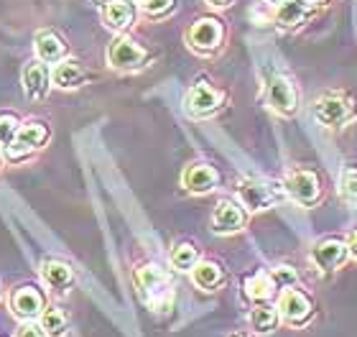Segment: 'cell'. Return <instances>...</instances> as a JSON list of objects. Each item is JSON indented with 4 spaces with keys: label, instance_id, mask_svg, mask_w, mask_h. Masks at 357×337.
<instances>
[{
    "label": "cell",
    "instance_id": "obj_1",
    "mask_svg": "<svg viewBox=\"0 0 357 337\" xmlns=\"http://www.w3.org/2000/svg\"><path fill=\"white\" fill-rule=\"evenodd\" d=\"M238 197H240V204L245 207L248 212H263V210H271L275 204H281L286 200V187L278 184L273 179H243L238 187Z\"/></svg>",
    "mask_w": 357,
    "mask_h": 337
},
{
    "label": "cell",
    "instance_id": "obj_2",
    "mask_svg": "<svg viewBox=\"0 0 357 337\" xmlns=\"http://www.w3.org/2000/svg\"><path fill=\"white\" fill-rule=\"evenodd\" d=\"M138 286H141L143 297L149 301L151 309L156 312H169L174 304V286L172 278L158 263H146L138 269Z\"/></svg>",
    "mask_w": 357,
    "mask_h": 337
},
{
    "label": "cell",
    "instance_id": "obj_3",
    "mask_svg": "<svg viewBox=\"0 0 357 337\" xmlns=\"http://www.w3.org/2000/svg\"><path fill=\"white\" fill-rule=\"evenodd\" d=\"M151 61V54L130 36H118L107 46V64L118 72H138Z\"/></svg>",
    "mask_w": 357,
    "mask_h": 337
},
{
    "label": "cell",
    "instance_id": "obj_4",
    "mask_svg": "<svg viewBox=\"0 0 357 337\" xmlns=\"http://www.w3.org/2000/svg\"><path fill=\"white\" fill-rule=\"evenodd\" d=\"M225 41V26L215 15H204L189 26L186 31V44L197 54H215Z\"/></svg>",
    "mask_w": 357,
    "mask_h": 337
},
{
    "label": "cell",
    "instance_id": "obj_5",
    "mask_svg": "<svg viewBox=\"0 0 357 337\" xmlns=\"http://www.w3.org/2000/svg\"><path fill=\"white\" fill-rule=\"evenodd\" d=\"M278 312H281V320L286 324L304 327L314 317V301L306 292L291 286V289H283L281 297H278Z\"/></svg>",
    "mask_w": 357,
    "mask_h": 337
},
{
    "label": "cell",
    "instance_id": "obj_6",
    "mask_svg": "<svg viewBox=\"0 0 357 337\" xmlns=\"http://www.w3.org/2000/svg\"><path fill=\"white\" fill-rule=\"evenodd\" d=\"M266 98H268V107H271L275 115H281V118H294V115L298 112L301 98H298L296 84L291 82L289 77H283V75L271 77Z\"/></svg>",
    "mask_w": 357,
    "mask_h": 337
},
{
    "label": "cell",
    "instance_id": "obj_7",
    "mask_svg": "<svg viewBox=\"0 0 357 337\" xmlns=\"http://www.w3.org/2000/svg\"><path fill=\"white\" fill-rule=\"evenodd\" d=\"M49 138H52V130H49L46 123H41V120H29V123L21 126L13 146L6 149L8 158H10V161H21V158H26L29 153H33V151L44 149L46 143H49Z\"/></svg>",
    "mask_w": 357,
    "mask_h": 337
},
{
    "label": "cell",
    "instance_id": "obj_8",
    "mask_svg": "<svg viewBox=\"0 0 357 337\" xmlns=\"http://www.w3.org/2000/svg\"><path fill=\"white\" fill-rule=\"evenodd\" d=\"M283 187H286V195L296 204H301V207H314L321 200V195H324L321 179L314 172H306V169L291 172Z\"/></svg>",
    "mask_w": 357,
    "mask_h": 337
},
{
    "label": "cell",
    "instance_id": "obj_9",
    "mask_svg": "<svg viewBox=\"0 0 357 337\" xmlns=\"http://www.w3.org/2000/svg\"><path fill=\"white\" fill-rule=\"evenodd\" d=\"M352 112H355L352 100L340 95V92H327V95L317 100V105H314V118L324 128L342 126V123H347V120L352 118Z\"/></svg>",
    "mask_w": 357,
    "mask_h": 337
},
{
    "label": "cell",
    "instance_id": "obj_10",
    "mask_svg": "<svg viewBox=\"0 0 357 337\" xmlns=\"http://www.w3.org/2000/svg\"><path fill=\"white\" fill-rule=\"evenodd\" d=\"M44 309H46L44 292L36 284H23L10 294V312L18 320H23V322L38 320V317L44 315Z\"/></svg>",
    "mask_w": 357,
    "mask_h": 337
},
{
    "label": "cell",
    "instance_id": "obj_11",
    "mask_svg": "<svg viewBox=\"0 0 357 337\" xmlns=\"http://www.w3.org/2000/svg\"><path fill=\"white\" fill-rule=\"evenodd\" d=\"M327 6L329 0H283L281 6H275V23H281L283 29H301L319 8Z\"/></svg>",
    "mask_w": 357,
    "mask_h": 337
},
{
    "label": "cell",
    "instance_id": "obj_12",
    "mask_svg": "<svg viewBox=\"0 0 357 337\" xmlns=\"http://www.w3.org/2000/svg\"><path fill=\"white\" fill-rule=\"evenodd\" d=\"M222 103H225L222 92L207 82H197L192 90L186 92V98H184V107L192 118H207V115L220 110Z\"/></svg>",
    "mask_w": 357,
    "mask_h": 337
},
{
    "label": "cell",
    "instance_id": "obj_13",
    "mask_svg": "<svg viewBox=\"0 0 357 337\" xmlns=\"http://www.w3.org/2000/svg\"><path fill=\"white\" fill-rule=\"evenodd\" d=\"M248 212L243 210V204H238L235 200H220L217 210L212 215V230L217 235H235L245 227Z\"/></svg>",
    "mask_w": 357,
    "mask_h": 337
},
{
    "label": "cell",
    "instance_id": "obj_14",
    "mask_svg": "<svg viewBox=\"0 0 357 337\" xmlns=\"http://www.w3.org/2000/svg\"><path fill=\"white\" fill-rule=\"evenodd\" d=\"M347 255H350L347 243H342V240H337V238L321 240V243H317V246L312 248V261L324 271H337L340 266H344Z\"/></svg>",
    "mask_w": 357,
    "mask_h": 337
},
{
    "label": "cell",
    "instance_id": "obj_15",
    "mask_svg": "<svg viewBox=\"0 0 357 337\" xmlns=\"http://www.w3.org/2000/svg\"><path fill=\"white\" fill-rule=\"evenodd\" d=\"M21 80H23V92L31 100H44L54 82L49 64H44V61H31V64H26Z\"/></svg>",
    "mask_w": 357,
    "mask_h": 337
},
{
    "label": "cell",
    "instance_id": "obj_16",
    "mask_svg": "<svg viewBox=\"0 0 357 337\" xmlns=\"http://www.w3.org/2000/svg\"><path fill=\"white\" fill-rule=\"evenodd\" d=\"M217 181H220V177L209 164H192L181 174V187L189 195H207V192L217 189Z\"/></svg>",
    "mask_w": 357,
    "mask_h": 337
},
{
    "label": "cell",
    "instance_id": "obj_17",
    "mask_svg": "<svg viewBox=\"0 0 357 337\" xmlns=\"http://www.w3.org/2000/svg\"><path fill=\"white\" fill-rule=\"evenodd\" d=\"M33 49H36L38 61H44V64H59L67 59V44L56 31H38Z\"/></svg>",
    "mask_w": 357,
    "mask_h": 337
},
{
    "label": "cell",
    "instance_id": "obj_18",
    "mask_svg": "<svg viewBox=\"0 0 357 337\" xmlns=\"http://www.w3.org/2000/svg\"><path fill=\"white\" fill-rule=\"evenodd\" d=\"M52 80L54 84L59 87V90H77V87H82L84 82L89 80L87 69L79 64V61H72V59H64L59 61L52 72Z\"/></svg>",
    "mask_w": 357,
    "mask_h": 337
},
{
    "label": "cell",
    "instance_id": "obj_19",
    "mask_svg": "<svg viewBox=\"0 0 357 337\" xmlns=\"http://www.w3.org/2000/svg\"><path fill=\"white\" fill-rule=\"evenodd\" d=\"M102 21L112 31H128L135 23V8L128 0H107L102 10Z\"/></svg>",
    "mask_w": 357,
    "mask_h": 337
},
{
    "label": "cell",
    "instance_id": "obj_20",
    "mask_svg": "<svg viewBox=\"0 0 357 337\" xmlns=\"http://www.w3.org/2000/svg\"><path fill=\"white\" fill-rule=\"evenodd\" d=\"M41 276H44L46 286L49 289H54L56 294H64L72 286V281H75V271H72V266L64 261H44V266H41Z\"/></svg>",
    "mask_w": 357,
    "mask_h": 337
},
{
    "label": "cell",
    "instance_id": "obj_21",
    "mask_svg": "<svg viewBox=\"0 0 357 337\" xmlns=\"http://www.w3.org/2000/svg\"><path fill=\"white\" fill-rule=\"evenodd\" d=\"M225 269L217 261H199L192 269V281L202 292H217L225 284Z\"/></svg>",
    "mask_w": 357,
    "mask_h": 337
},
{
    "label": "cell",
    "instance_id": "obj_22",
    "mask_svg": "<svg viewBox=\"0 0 357 337\" xmlns=\"http://www.w3.org/2000/svg\"><path fill=\"white\" fill-rule=\"evenodd\" d=\"M275 292H281V284H278L275 274H266V271H258L255 276H250L245 281V294L253 301H266V299H271V297H273Z\"/></svg>",
    "mask_w": 357,
    "mask_h": 337
},
{
    "label": "cell",
    "instance_id": "obj_23",
    "mask_svg": "<svg viewBox=\"0 0 357 337\" xmlns=\"http://www.w3.org/2000/svg\"><path fill=\"white\" fill-rule=\"evenodd\" d=\"M281 324V312L278 307H268V304H261L250 312V327H253L255 335H268L273 332L275 327Z\"/></svg>",
    "mask_w": 357,
    "mask_h": 337
},
{
    "label": "cell",
    "instance_id": "obj_24",
    "mask_svg": "<svg viewBox=\"0 0 357 337\" xmlns=\"http://www.w3.org/2000/svg\"><path fill=\"white\" fill-rule=\"evenodd\" d=\"M41 330L46 332V337H64L67 335V315L59 307H46L44 315L38 317Z\"/></svg>",
    "mask_w": 357,
    "mask_h": 337
},
{
    "label": "cell",
    "instance_id": "obj_25",
    "mask_svg": "<svg viewBox=\"0 0 357 337\" xmlns=\"http://www.w3.org/2000/svg\"><path fill=\"white\" fill-rule=\"evenodd\" d=\"M199 261H202L199 248L194 246V243H178L172 250V266L176 271H192Z\"/></svg>",
    "mask_w": 357,
    "mask_h": 337
},
{
    "label": "cell",
    "instance_id": "obj_26",
    "mask_svg": "<svg viewBox=\"0 0 357 337\" xmlns=\"http://www.w3.org/2000/svg\"><path fill=\"white\" fill-rule=\"evenodd\" d=\"M21 118H18V112L13 110H0V146H6L10 149L15 141V135L21 130Z\"/></svg>",
    "mask_w": 357,
    "mask_h": 337
},
{
    "label": "cell",
    "instance_id": "obj_27",
    "mask_svg": "<svg viewBox=\"0 0 357 337\" xmlns=\"http://www.w3.org/2000/svg\"><path fill=\"white\" fill-rule=\"evenodd\" d=\"M138 3H141V10L149 18H166L176 8V0H138Z\"/></svg>",
    "mask_w": 357,
    "mask_h": 337
},
{
    "label": "cell",
    "instance_id": "obj_28",
    "mask_svg": "<svg viewBox=\"0 0 357 337\" xmlns=\"http://www.w3.org/2000/svg\"><path fill=\"white\" fill-rule=\"evenodd\" d=\"M342 195L350 202H357V169H347L342 174Z\"/></svg>",
    "mask_w": 357,
    "mask_h": 337
},
{
    "label": "cell",
    "instance_id": "obj_29",
    "mask_svg": "<svg viewBox=\"0 0 357 337\" xmlns=\"http://www.w3.org/2000/svg\"><path fill=\"white\" fill-rule=\"evenodd\" d=\"M15 337H46V332L41 330V324H33V322H23L15 332Z\"/></svg>",
    "mask_w": 357,
    "mask_h": 337
},
{
    "label": "cell",
    "instance_id": "obj_30",
    "mask_svg": "<svg viewBox=\"0 0 357 337\" xmlns=\"http://www.w3.org/2000/svg\"><path fill=\"white\" fill-rule=\"evenodd\" d=\"M347 248H350V255L357 261V230L350 232V238H347Z\"/></svg>",
    "mask_w": 357,
    "mask_h": 337
},
{
    "label": "cell",
    "instance_id": "obj_31",
    "mask_svg": "<svg viewBox=\"0 0 357 337\" xmlns=\"http://www.w3.org/2000/svg\"><path fill=\"white\" fill-rule=\"evenodd\" d=\"M230 3L232 0H207V6H212V8H227Z\"/></svg>",
    "mask_w": 357,
    "mask_h": 337
},
{
    "label": "cell",
    "instance_id": "obj_32",
    "mask_svg": "<svg viewBox=\"0 0 357 337\" xmlns=\"http://www.w3.org/2000/svg\"><path fill=\"white\" fill-rule=\"evenodd\" d=\"M268 3H273V6H281L283 0H268Z\"/></svg>",
    "mask_w": 357,
    "mask_h": 337
}]
</instances>
